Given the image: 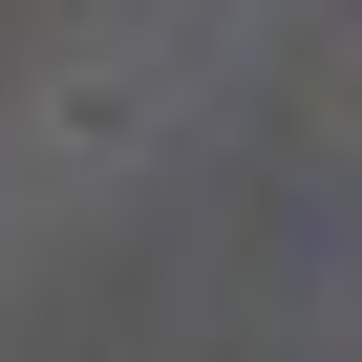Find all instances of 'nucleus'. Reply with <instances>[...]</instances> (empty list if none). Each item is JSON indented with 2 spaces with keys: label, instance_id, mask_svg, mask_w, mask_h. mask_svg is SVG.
<instances>
[]
</instances>
